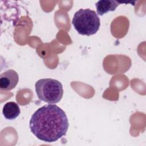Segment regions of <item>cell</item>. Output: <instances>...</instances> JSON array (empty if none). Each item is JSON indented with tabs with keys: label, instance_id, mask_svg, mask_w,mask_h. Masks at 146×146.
I'll return each instance as SVG.
<instances>
[{
	"label": "cell",
	"instance_id": "obj_3",
	"mask_svg": "<svg viewBox=\"0 0 146 146\" xmlns=\"http://www.w3.org/2000/svg\"><path fill=\"white\" fill-rule=\"evenodd\" d=\"M36 94L39 100L48 104H55L62 99L63 90L62 83L54 79L38 80L35 84Z\"/></svg>",
	"mask_w": 146,
	"mask_h": 146
},
{
	"label": "cell",
	"instance_id": "obj_5",
	"mask_svg": "<svg viewBox=\"0 0 146 146\" xmlns=\"http://www.w3.org/2000/svg\"><path fill=\"white\" fill-rule=\"evenodd\" d=\"M119 5V3L112 0H101L98 1L95 6L98 15L102 16L109 11H114Z\"/></svg>",
	"mask_w": 146,
	"mask_h": 146
},
{
	"label": "cell",
	"instance_id": "obj_1",
	"mask_svg": "<svg viewBox=\"0 0 146 146\" xmlns=\"http://www.w3.org/2000/svg\"><path fill=\"white\" fill-rule=\"evenodd\" d=\"M69 124L64 111L58 106L49 104L38 108L31 116L29 127L39 140L52 143L66 135Z\"/></svg>",
	"mask_w": 146,
	"mask_h": 146
},
{
	"label": "cell",
	"instance_id": "obj_4",
	"mask_svg": "<svg viewBox=\"0 0 146 146\" xmlns=\"http://www.w3.org/2000/svg\"><path fill=\"white\" fill-rule=\"evenodd\" d=\"M18 81V73L13 70H8L0 76V88L5 91L11 90L15 88Z\"/></svg>",
	"mask_w": 146,
	"mask_h": 146
},
{
	"label": "cell",
	"instance_id": "obj_2",
	"mask_svg": "<svg viewBox=\"0 0 146 146\" xmlns=\"http://www.w3.org/2000/svg\"><path fill=\"white\" fill-rule=\"evenodd\" d=\"M72 24L79 34L90 36L96 33L100 22L95 11L90 9H80L74 14Z\"/></svg>",
	"mask_w": 146,
	"mask_h": 146
},
{
	"label": "cell",
	"instance_id": "obj_6",
	"mask_svg": "<svg viewBox=\"0 0 146 146\" xmlns=\"http://www.w3.org/2000/svg\"><path fill=\"white\" fill-rule=\"evenodd\" d=\"M21 110L17 103L14 102L6 103L3 107L2 113L5 119L14 120L20 114Z\"/></svg>",
	"mask_w": 146,
	"mask_h": 146
}]
</instances>
